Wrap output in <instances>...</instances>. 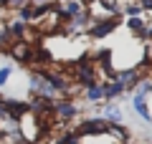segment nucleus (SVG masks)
Instances as JSON below:
<instances>
[{
	"label": "nucleus",
	"instance_id": "nucleus-1",
	"mask_svg": "<svg viewBox=\"0 0 152 144\" xmlns=\"http://www.w3.org/2000/svg\"><path fill=\"white\" fill-rule=\"evenodd\" d=\"M71 132H74L76 137H81V139H99V137H107L109 124L96 114V116H84V119H79L76 127L71 129Z\"/></svg>",
	"mask_w": 152,
	"mask_h": 144
},
{
	"label": "nucleus",
	"instance_id": "nucleus-3",
	"mask_svg": "<svg viewBox=\"0 0 152 144\" xmlns=\"http://www.w3.org/2000/svg\"><path fill=\"white\" fill-rule=\"evenodd\" d=\"M119 25H122V18L119 15H107V18H102V20H91V25L86 28L84 36L91 38V41H102V38L112 36Z\"/></svg>",
	"mask_w": 152,
	"mask_h": 144
},
{
	"label": "nucleus",
	"instance_id": "nucleus-12",
	"mask_svg": "<svg viewBox=\"0 0 152 144\" xmlns=\"http://www.w3.org/2000/svg\"><path fill=\"white\" fill-rule=\"evenodd\" d=\"M137 5L142 13H152V0H137Z\"/></svg>",
	"mask_w": 152,
	"mask_h": 144
},
{
	"label": "nucleus",
	"instance_id": "nucleus-2",
	"mask_svg": "<svg viewBox=\"0 0 152 144\" xmlns=\"http://www.w3.org/2000/svg\"><path fill=\"white\" fill-rule=\"evenodd\" d=\"M79 111H81V106H79L76 99H66V96H61V99L53 101V121L61 124V127H69V124L79 116Z\"/></svg>",
	"mask_w": 152,
	"mask_h": 144
},
{
	"label": "nucleus",
	"instance_id": "nucleus-6",
	"mask_svg": "<svg viewBox=\"0 0 152 144\" xmlns=\"http://www.w3.org/2000/svg\"><path fill=\"white\" fill-rule=\"evenodd\" d=\"M132 109L137 111V116H140L142 121L152 124V114H150V94H145V91L134 89V91H132Z\"/></svg>",
	"mask_w": 152,
	"mask_h": 144
},
{
	"label": "nucleus",
	"instance_id": "nucleus-8",
	"mask_svg": "<svg viewBox=\"0 0 152 144\" xmlns=\"http://www.w3.org/2000/svg\"><path fill=\"white\" fill-rule=\"evenodd\" d=\"M81 99L86 104H104V86H102V81L99 84H94V86H89V89H84L81 91Z\"/></svg>",
	"mask_w": 152,
	"mask_h": 144
},
{
	"label": "nucleus",
	"instance_id": "nucleus-11",
	"mask_svg": "<svg viewBox=\"0 0 152 144\" xmlns=\"http://www.w3.org/2000/svg\"><path fill=\"white\" fill-rule=\"evenodd\" d=\"M10 76H13V63H5V66H0V89L10 84Z\"/></svg>",
	"mask_w": 152,
	"mask_h": 144
},
{
	"label": "nucleus",
	"instance_id": "nucleus-9",
	"mask_svg": "<svg viewBox=\"0 0 152 144\" xmlns=\"http://www.w3.org/2000/svg\"><path fill=\"white\" fill-rule=\"evenodd\" d=\"M102 86H104V101H117V99H122L124 96V89H122V84L119 81H102Z\"/></svg>",
	"mask_w": 152,
	"mask_h": 144
},
{
	"label": "nucleus",
	"instance_id": "nucleus-10",
	"mask_svg": "<svg viewBox=\"0 0 152 144\" xmlns=\"http://www.w3.org/2000/svg\"><path fill=\"white\" fill-rule=\"evenodd\" d=\"M124 25H127L129 33H134V36L142 38V33H145V28H147V20H145V15H134V18H127Z\"/></svg>",
	"mask_w": 152,
	"mask_h": 144
},
{
	"label": "nucleus",
	"instance_id": "nucleus-7",
	"mask_svg": "<svg viewBox=\"0 0 152 144\" xmlns=\"http://www.w3.org/2000/svg\"><path fill=\"white\" fill-rule=\"evenodd\" d=\"M96 109H99V116L104 119L107 124H122V119H124V114H122V109H119V104L117 101H104V104H96Z\"/></svg>",
	"mask_w": 152,
	"mask_h": 144
},
{
	"label": "nucleus",
	"instance_id": "nucleus-4",
	"mask_svg": "<svg viewBox=\"0 0 152 144\" xmlns=\"http://www.w3.org/2000/svg\"><path fill=\"white\" fill-rule=\"evenodd\" d=\"M33 51H36V46H31V43H26V41H18V43H13L10 48H8V58H13L15 63H20V66H31V61H33Z\"/></svg>",
	"mask_w": 152,
	"mask_h": 144
},
{
	"label": "nucleus",
	"instance_id": "nucleus-5",
	"mask_svg": "<svg viewBox=\"0 0 152 144\" xmlns=\"http://www.w3.org/2000/svg\"><path fill=\"white\" fill-rule=\"evenodd\" d=\"M142 79H147V76L142 73L140 68H122V71H117V73H114V81H119V84H122L124 94H132Z\"/></svg>",
	"mask_w": 152,
	"mask_h": 144
}]
</instances>
